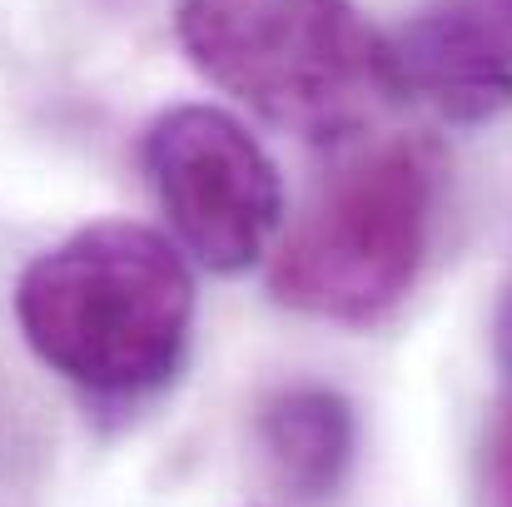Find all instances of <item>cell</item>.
<instances>
[{"label":"cell","instance_id":"cell-2","mask_svg":"<svg viewBox=\"0 0 512 507\" xmlns=\"http://www.w3.org/2000/svg\"><path fill=\"white\" fill-rule=\"evenodd\" d=\"M189 65L264 125L343 145L393 100L383 35L348 0H179Z\"/></svg>","mask_w":512,"mask_h":507},{"label":"cell","instance_id":"cell-5","mask_svg":"<svg viewBox=\"0 0 512 507\" xmlns=\"http://www.w3.org/2000/svg\"><path fill=\"white\" fill-rule=\"evenodd\" d=\"M388 90L448 125L512 110V0H418L388 35Z\"/></svg>","mask_w":512,"mask_h":507},{"label":"cell","instance_id":"cell-3","mask_svg":"<svg viewBox=\"0 0 512 507\" xmlns=\"http://www.w3.org/2000/svg\"><path fill=\"white\" fill-rule=\"evenodd\" d=\"M438 184L443 160L418 135L348 150L279 239L269 294L329 324L393 314L428 259Z\"/></svg>","mask_w":512,"mask_h":507},{"label":"cell","instance_id":"cell-4","mask_svg":"<svg viewBox=\"0 0 512 507\" xmlns=\"http://www.w3.org/2000/svg\"><path fill=\"white\" fill-rule=\"evenodd\" d=\"M150 189L184 254L214 274L259 264L284 224V179L269 150L214 105H174L140 145Z\"/></svg>","mask_w":512,"mask_h":507},{"label":"cell","instance_id":"cell-6","mask_svg":"<svg viewBox=\"0 0 512 507\" xmlns=\"http://www.w3.org/2000/svg\"><path fill=\"white\" fill-rule=\"evenodd\" d=\"M259 448L274 483L304 507L329 503L348 483L358 453V418L339 388L294 383L264 398L259 408Z\"/></svg>","mask_w":512,"mask_h":507},{"label":"cell","instance_id":"cell-1","mask_svg":"<svg viewBox=\"0 0 512 507\" xmlns=\"http://www.w3.org/2000/svg\"><path fill=\"white\" fill-rule=\"evenodd\" d=\"M15 324L90 408L135 413L184 368L194 274L160 229L95 219L20 269Z\"/></svg>","mask_w":512,"mask_h":507},{"label":"cell","instance_id":"cell-7","mask_svg":"<svg viewBox=\"0 0 512 507\" xmlns=\"http://www.w3.org/2000/svg\"><path fill=\"white\" fill-rule=\"evenodd\" d=\"M493 348H498L508 393H503L498 418L488 423V438H483V503L512 507V279L503 289L498 319H493Z\"/></svg>","mask_w":512,"mask_h":507}]
</instances>
